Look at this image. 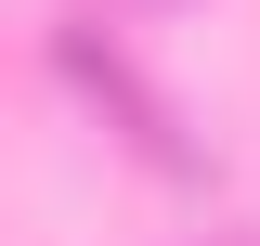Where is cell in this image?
Wrapping results in <instances>:
<instances>
[{"instance_id": "1", "label": "cell", "mask_w": 260, "mask_h": 246, "mask_svg": "<svg viewBox=\"0 0 260 246\" xmlns=\"http://www.w3.org/2000/svg\"><path fill=\"white\" fill-rule=\"evenodd\" d=\"M52 52H65V78H78V91H91V104H117V130H130V143H143V155H156V169H195V143H182V130H169V104L143 91V78H130V65L104 52L91 26H52Z\"/></svg>"}]
</instances>
